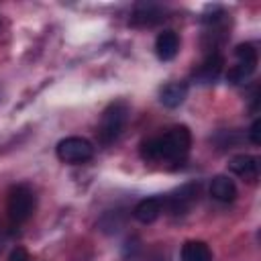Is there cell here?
Returning a JSON list of instances; mask_svg holds the SVG:
<instances>
[{
  "mask_svg": "<svg viewBox=\"0 0 261 261\" xmlns=\"http://www.w3.org/2000/svg\"><path fill=\"white\" fill-rule=\"evenodd\" d=\"M57 157L63 163H86L94 157V145L84 137H65L57 143Z\"/></svg>",
  "mask_w": 261,
  "mask_h": 261,
  "instance_id": "5",
  "label": "cell"
},
{
  "mask_svg": "<svg viewBox=\"0 0 261 261\" xmlns=\"http://www.w3.org/2000/svg\"><path fill=\"white\" fill-rule=\"evenodd\" d=\"M8 261H29V253L24 247H14L8 255Z\"/></svg>",
  "mask_w": 261,
  "mask_h": 261,
  "instance_id": "16",
  "label": "cell"
},
{
  "mask_svg": "<svg viewBox=\"0 0 261 261\" xmlns=\"http://www.w3.org/2000/svg\"><path fill=\"white\" fill-rule=\"evenodd\" d=\"M186 98H188V84L186 82H171V84L163 86L161 94H159L161 104L167 108H177L179 104H184Z\"/></svg>",
  "mask_w": 261,
  "mask_h": 261,
  "instance_id": "12",
  "label": "cell"
},
{
  "mask_svg": "<svg viewBox=\"0 0 261 261\" xmlns=\"http://www.w3.org/2000/svg\"><path fill=\"white\" fill-rule=\"evenodd\" d=\"M165 8L159 6V4H153V2H141L135 6L133 10V16H130V24L135 27H153L157 24L159 20H163L165 16Z\"/></svg>",
  "mask_w": 261,
  "mask_h": 261,
  "instance_id": "8",
  "label": "cell"
},
{
  "mask_svg": "<svg viewBox=\"0 0 261 261\" xmlns=\"http://www.w3.org/2000/svg\"><path fill=\"white\" fill-rule=\"evenodd\" d=\"M237 63L228 69L226 77L232 84H245L257 69V49L251 43H241L234 49Z\"/></svg>",
  "mask_w": 261,
  "mask_h": 261,
  "instance_id": "4",
  "label": "cell"
},
{
  "mask_svg": "<svg viewBox=\"0 0 261 261\" xmlns=\"http://www.w3.org/2000/svg\"><path fill=\"white\" fill-rule=\"evenodd\" d=\"M210 196L214 200H218V202L228 204V202H232L237 198V186H234V181L230 177L216 175V177H212V184H210Z\"/></svg>",
  "mask_w": 261,
  "mask_h": 261,
  "instance_id": "13",
  "label": "cell"
},
{
  "mask_svg": "<svg viewBox=\"0 0 261 261\" xmlns=\"http://www.w3.org/2000/svg\"><path fill=\"white\" fill-rule=\"evenodd\" d=\"M179 51V37L175 31L167 29L163 33L157 35L155 39V53L161 61H171Z\"/></svg>",
  "mask_w": 261,
  "mask_h": 261,
  "instance_id": "10",
  "label": "cell"
},
{
  "mask_svg": "<svg viewBox=\"0 0 261 261\" xmlns=\"http://www.w3.org/2000/svg\"><path fill=\"white\" fill-rule=\"evenodd\" d=\"M6 212L12 224L27 222L35 212V194L29 186H14L8 192Z\"/></svg>",
  "mask_w": 261,
  "mask_h": 261,
  "instance_id": "3",
  "label": "cell"
},
{
  "mask_svg": "<svg viewBox=\"0 0 261 261\" xmlns=\"http://www.w3.org/2000/svg\"><path fill=\"white\" fill-rule=\"evenodd\" d=\"M161 210H163L161 198H145V200H141V202L135 206L133 216H135L139 222H143V224H151V222H155V220L159 218Z\"/></svg>",
  "mask_w": 261,
  "mask_h": 261,
  "instance_id": "11",
  "label": "cell"
},
{
  "mask_svg": "<svg viewBox=\"0 0 261 261\" xmlns=\"http://www.w3.org/2000/svg\"><path fill=\"white\" fill-rule=\"evenodd\" d=\"M259 128H261V120H259V118H255V120H253V124H251V128H249V139H251V143H253V145H259V143H261Z\"/></svg>",
  "mask_w": 261,
  "mask_h": 261,
  "instance_id": "15",
  "label": "cell"
},
{
  "mask_svg": "<svg viewBox=\"0 0 261 261\" xmlns=\"http://www.w3.org/2000/svg\"><path fill=\"white\" fill-rule=\"evenodd\" d=\"M192 135L188 126H173L163 135L141 143V157L145 161H177L190 151Z\"/></svg>",
  "mask_w": 261,
  "mask_h": 261,
  "instance_id": "1",
  "label": "cell"
},
{
  "mask_svg": "<svg viewBox=\"0 0 261 261\" xmlns=\"http://www.w3.org/2000/svg\"><path fill=\"white\" fill-rule=\"evenodd\" d=\"M228 169L234 175H239V177H243L247 181H255L259 177V159L253 157V155H245V153L243 155H234L228 161Z\"/></svg>",
  "mask_w": 261,
  "mask_h": 261,
  "instance_id": "9",
  "label": "cell"
},
{
  "mask_svg": "<svg viewBox=\"0 0 261 261\" xmlns=\"http://www.w3.org/2000/svg\"><path fill=\"white\" fill-rule=\"evenodd\" d=\"M222 67H224V57L218 51H210L202 59V63L194 69V77L200 84H212L222 73Z\"/></svg>",
  "mask_w": 261,
  "mask_h": 261,
  "instance_id": "7",
  "label": "cell"
},
{
  "mask_svg": "<svg viewBox=\"0 0 261 261\" xmlns=\"http://www.w3.org/2000/svg\"><path fill=\"white\" fill-rule=\"evenodd\" d=\"M198 192H200V184H186L179 190H175L171 196H167L165 200H161L163 208H167L169 214H186L198 200Z\"/></svg>",
  "mask_w": 261,
  "mask_h": 261,
  "instance_id": "6",
  "label": "cell"
},
{
  "mask_svg": "<svg viewBox=\"0 0 261 261\" xmlns=\"http://www.w3.org/2000/svg\"><path fill=\"white\" fill-rule=\"evenodd\" d=\"M179 257L181 261H212V251L204 241H186Z\"/></svg>",
  "mask_w": 261,
  "mask_h": 261,
  "instance_id": "14",
  "label": "cell"
},
{
  "mask_svg": "<svg viewBox=\"0 0 261 261\" xmlns=\"http://www.w3.org/2000/svg\"><path fill=\"white\" fill-rule=\"evenodd\" d=\"M126 120H128V104L124 100H116V102L108 104L106 110L102 112V118H100L98 141L102 145L114 143L120 137V133L124 130Z\"/></svg>",
  "mask_w": 261,
  "mask_h": 261,
  "instance_id": "2",
  "label": "cell"
}]
</instances>
